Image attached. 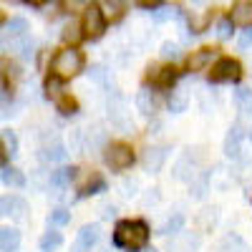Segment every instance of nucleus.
I'll return each instance as SVG.
<instances>
[{
    "label": "nucleus",
    "instance_id": "obj_36",
    "mask_svg": "<svg viewBox=\"0 0 252 252\" xmlns=\"http://www.w3.org/2000/svg\"><path fill=\"white\" fill-rule=\"evenodd\" d=\"M250 46H252V28L240 35V48H250Z\"/></svg>",
    "mask_w": 252,
    "mask_h": 252
},
{
    "label": "nucleus",
    "instance_id": "obj_15",
    "mask_svg": "<svg viewBox=\"0 0 252 252\" xmlns=\"http://www.w3.org/2000/svg\"><path fill=\"white\" fill-rule=\"evenodd\" d=\"M240 141H242V129H240V124H235L232 129H229L227 139H224V154L229 159H237L240 157Z\"/></svg>",
    "mask_w": 252,
    "mask_h": 252
},
{
    "label": "nucleus",
    "instance_id": "obj_34",
    "mask_svg": "<svg viewBox=\"0 0 252 252\" xmlns=\"http://www.w3.org/2000/svg\"><path fill=\"white\" fill-rule=\"evenodd\" d=\"M63 38H66V40H71V43H76V40L81 38V33H78V26H73V23H71L66 31H63Z\"/></svg>",
    "mask_w": 252,
    "mask_h": 252
},
{
    "label": "nucleus",
    "instance_id": "obj_44",
    "mask_svg": "<svg viewBox=\"0 0 252 252\" xmlns=\"http://www.w3.org/2000/svg\"><path fill=\"white\" fill-rule=\"evenodd\" d=\"M0 20H3V13H0Z\"/></svg>",
    "mask_w": 252,
    "mask_h": 252
},
{
    "label": "nucleus",
    "instance_id": "obj_12",
    "mask_svg": "<svg viewBox=\"0 0 252 252\" xmlns=\"http://www.w3.org/2000/svg\"><path fill=\"white\" fill-rule=\"evenodd\" d=\"M8 215L23 220L26 217V202L20 197H13V194L0 197V217H8Z\"/></svg>",
    "mask_w": 252,
    "mask_h": 252
},
{
    "label": "nucleus",
    "instance_id": "obj_22",
    "mask_svg": "<svg viewBox=\"0 0 252 252\" xmlns=\"http://www.w3.org/2000/svg\"><path fill=\"white\" fill-rule=\"evenodd\" d=\"M71 179H73V169H66V166H61V169L51 172V184H48V187H53V189H63V187H68V184H71Z\"/></svg>",
    "mask_w": 252,
    "mask_h": 252
},
{
    "label": "nucleus",
    "instance_id": "obj_41",
    "mask_svg": "<svg viewBox=\"0 0 252 252\" xmlns=\"http://www.w3.org/2000/svg\"><path fill=\"white\" fill-rule=\"evenodd\" d=\"M23 3H28V5H33V8H40V5H46L48 0H23Z\"/></svg>",
    "mask_w": 252,
    "mask_h": 252
},
{
    "label": "nucleus",
    "instance_id": "obj_1",
    "mask_svg": "<svg viewBox=\"0 0 252 252\" xmlns=\"http://www.w3.org/2000/svg\"><path fill=\"white\" fill-rule=\"evenodd\" d=\"M146 242H149V227L139 220H124L116 224V232H114V245L124 247V250H144Z\"/></svg>",
    "mask_w": 252,
    "mask_h": 252
},
{
    "label": "nucleus",
    "instance_id": "obj_35",
    "mask_svg": "<svg viewBox=\"0 0 252 252\" xmlns=\"http://www.w3.org/2000/svg\"><path fill=\"white\" fill-rule=\"evenodd\" d=\"M8 98H10V86H8L5 76H0V103H5Z\"/></svg>",
    "mask_w": 252,
    "mask_h": 252
},
{
    "label": "nucleus",
    "instance_id": "obj_29",
    "mask_svg": "<svg viewBox=\"0 0 252 252\" xmlns=\"http://www.w3.org/2000/svg\"><path fill=\"white\" fill-rule=\"evenodd\" d=\"M46 94H48L53 101H58V98L63 96V89H61V78H56V76H53V78H48V81H46Z\"/></svg>",
    "mask_w": 252,
    "mask_h": 252
},
{
    "label": "nucleus",
    "instance_id": "obj_24",
    "mask_svg": "<svg viewBox=\"0 0 252 252\" xmlns=\"http://www.w3.org/2000/svg\"><path fill=\"white\" fill-rule=\"evenodd\" d=\"M235 103L242 114H252V91L250 89H237L235 91Z\"/></svg>",
    "mask_w": 252,
    "mask_h": 252
},
{
    "label": "nucleus",
    "instance_id": "obj_21",
    "mask_svg": "<svg viewBox=\"0 0 252 252\" xmlns=\"http://www.w3.org/2000/svg\"><path fill=\"white\" fill-rule=\"evenodd\" d=\"M103 146H106V131L96 126L94 131L86 134V152H98V149H103Z\"/></svg>",
    "mask_w": 252,
    "mask_h": 252
},
{
    "label": "nucleus",
    "instance_id": "obj_2",
    "mask_svg": "<svg viewBox=\"0 0 252 252\" xmlns=\"http://www.w3.org/2000/svg\"><path fill=\"white\" fill-rule=\"evenodd\" d=\"M81 68H83V56H81V51H76V48H63V51H58L56 58H53V76L61 78V81L73 78Z\"/></svg>",
    "mask_w": 252,
    "mask_h": 252
},
{
    "label": "nucleus",
    "instance_id": "obj_30",
    "mask_svg": "<svg viewBox=\"0 0 252 252\" xmlns=\"http://www.w3.org/2000/svg\"><path fill=\"white\" fill-rule=\"evenodd\" d=\"M179 56H182V51H179L177 43H169V40H166V43H161V58H166V61H177Z\"/></svg>",
    "mask_w": 252,
    "mask_h": 252
},
{
    "label": "nucleus",
    "instance_id": "obj_19",
    "mask_svg": "<svg viewBox=\"0 0 252 252\" xmlns=\"http://www.w3.org/2000/svg\"><path fill=\"white\" fill-rule=\"evenodd\" d=\"M63 245V235L58 232V229H48V232L40 237V252H56L58 247Z\"/></svg>",
    "mask_w": 252,
    "mask_h": 252
},
{
    "label": "nucleus",
    "instance_id": "obj_7",
    "mask_svg": "<svg viewBox=\"0 0 252 252\" xmlns=\"http://www.w3.org/2000/svg\"><path fill=\"white\" fill-rule=\"evenodd\" d=\"M98 240H101V227L98 224H83L78 229V237H76L73 250L76 252H91L98 245Z\"/></svg>",
    "mask_w": 252,
    "mask_h": 252
},
{
    "label": "nucleus",
    "instance_id": "obj_33",
    "mask_svg": "<svg viewBox=\"0 0 252 252\" xmlns=\"http://www.w3.org/2000/svg\"><path fill=\"white\" fill-rule=\"evenodd\" d=\"M154 81L159 83V86H169V83L174 81V68L169 71V68H164L161 73H154Z\"/></svg>",
    "mask_w": 252,
    "mask_h": 252
},
{
    "label": "nucleus",
    "instance_id": "obj_11",
    "mask_svg": "<svg viewBox=\"0 0 252 252\" xmlns=\"http://www.w3.org/2000/svg\"><path fill=\"white\" fill-rule=\"evenodd\" d=\"M166 157H169V149H166V146H152V149H146V154H144V166H146V172L157 174L161 166H164Z\"/></svg>",
    "mask_w": 252,
    "mask_h": 252
},
{
    "label": "nucleus",
    "instance_id": "obj_37",
    "mask_svg": "<svg viewBox=\"0 0 252 252\" xmlns=\"http://www.w3.org/2000/svg\"><path fill=\"white\" fill-rule=\"evenodd\" d=\"M89 76H94V81H98V83H101L103 78H106V76H103V68H101V66L91 68V71H89Z\"/></svg>",
    "mask_w": 252,
    "mask_h": 252
},
{
    "label": "nucleus",
    "instance_id": "obj_14",
    "mask_svg": "<svg viewBox=\"0 0 252 252\" xmlns=\"http://www.w3.org/2000/svg\"><path fill=\"white\" fill-rule=\"evenodd\" d=\"M197 247H199V237L192 232H184L166 245V252H194Z\"/></svg>",
    "mask_w": 252,
    "mask_h": 252
},
{
    "label": "nucleus",
    "instance_id": "obj_26",
    "mask_svg": "<svg viewBox=\"0 0 252 252\" xmlns=\"http://www.w3.org/2000/svg\"><path fill=\"white\" fill-rule=\"evenodd\" d=\"M0 141H3V146H5V154H8V157H15V154H18V136H15L10 129L0 134Z\"/></svg>",
    "mask_w": 252,
    "mask_h": 252
},
{
    "label": "nucleus",
    "instance_id": "obj_42",
    "mask_svg": "<svg viewBox=\"0 0 252 252\" xmlns=\"http://www.w3.org/2000/svg\"><path fill=\"white\" fill-rule=\"evenodd\" d=\"M3 157H5V154H0V161H3Z\"/></svg>",
    "mask_w": 252,
    "mask_h": 252
},
{
    "label": "nucleus",
    "instance_id": "obj_8",
    "mask_svg": "<svg viewBox=\"0 0 252 252\" xmlns=\"http://www.w3.org/2000/svg\"><path fill=\"white\" fill-rule=\"evenodd\" d=\"M38 157H40V161H46V164H61V161H66L68 152H66V146H63V144L53 136L51 144H43V146H40Z\"/></svg>",
    "mask_w": 252,
    "mask_h": 252
},
{
    "label": "nucleus",
    "instance_id": "obj_10",
    "mask_svg": "<svg viewBox=\"0 0 252 252\" xmlns=\"http://www.w3.org/2000/svg\"><path fill=\"white\" fill-rule=\"evenodd\" d=\"M229 20H232V26L252 28V0H240V3H235L232 13H229Z\"/></svg>",
    "mask_w": 252,
    "mask_h": 252
},
{
    "label": "nucleus",
    "instance_id": "obj_5",
    "mask_svg": "<svg viewBox=\"0 0 252 252\" xmlns=\"http://www.w3.org/2000/svg\"><path fill=\"white\" fill-rule=\"evenodd\" d=\"M109 116H111V124L121 131H131L134 124H131V116L126 111V101L119 96V94H111L109 98Z\"/></svg>",
    "mask_w": 252,
    "mask_h": 252
},
{
    "label": "nucleus",
    "instance_id": "obj_23",
    "mask_svg": "<svg viewBox=\"0 0 252 252\" xmlns=\"http://www.w3.org/2000/svg\"><path fill=\"white\" fill-rule=\"evenodd\" d=\"M187 103H189L187 91H184V89H174L172 96H169V109H172L174 114H182V111L187 109Z\"/></svg>",
    "mask_w": 252,
    "mask_h": 252
},
{
    "label": "nucleus",
    "instance_id": "obj_31",
    "mask_svg": "<svg viewBox=\"0 0 252 252\" xmlns=\"http://www.w3.org/2000/svg\"><path fill=\"white\" fill-rule=\"evenodd\" d=\"M179 15V8H161L154 13V20L157 23H164V20H169V18H177Z\"/></svg>",
    "mask_w": 252,
    "mask_h": 252
},
{
    "label": "nucleus",
    "instance_id": "obj_43",
    "mask_svg": "<svg viewBox=\"0 0 252 252\" xmlns=\"http://www.w3.org/2000/svg\"><path fill=\"white\" fill-rule=\"evenodd\" d=\"M146 252H157V250H146Z\"/></svg>",
    "mask_w": 252,
    "mask_h": 252
},
{
    "label": "nucleus",
    "instance_id": "obj_17",
    "mask_svg": "<svg viewBox=\"0 0 252 252\" xmlns=\"http://www.w3.org/2000/svg\"><path fill=\"white\" fill-rule=\"evenodd\" d=\"M136 109H139L144 116H154V111H157V101H154V96H152L149 89H144V91L136 94Z\"/></svg>",
    "mask_w": 252,
    "mask_h": 252
},
{
    "label": "nucleus",
    "instance_id": "obj_18",
    "mask_svg": "<svg viewBox=\"0 0 252 252\" xmlns=\"http://www.w3.org/2000/svg\"><path fill=\"white\" fill-rule=\"evenodd\" d=\"M217 252H250V247L245 245L242 237H237V235H227V237L217 245Z\"/></svg>",
    "mask_w": 252,
    "mask_h": 252
},
{
    "label": "nucleus",
    "instance_id": "obj_4",
    "mask_svg": "<svg viewBox=\"0 0 252 252\" xmlns=\"http://www.w3.org/2000/svg\"><path fill=\"white\" fill-rule=\"evenodd\" d=\"M103 159H106V164L114 172H121V169H129V166L134 164V152L126 144H111V146H106Z\"/></svg>",
    "mask_w": 252,
    "mask_h": 252
},
{
    "label": "nucleus",
    "instance_id": "obj_38",
    "mask_svg": "<svg viewBox=\"0 0 252 252\" xmlns=\"http://www.w3.org/2000/svg\"><path fill=\"white\" fill-rule=\"evenodd\" d=\"M134 187H136L134 182H124V189H126L124 194H126V197H131V194H134Z\"/></svg>",
    "mask_w": 252,
    "mask_h": 252
},
{
    "label": "nucleus",
    "instance_id": "obj_40",
    "mask_svg": "<svg viewBox=\"0 0 252 252\" xmlns=\"http://www.w3.org/2000/svg\"><path fill=\"white\" fill-rule=\"evenodd\" d=\"M114 215H116L114 204H106V207H103V217H114Z\"/></svg>",
    "mask_w": 252,
    "mask_h": 252
},
{
    "label": "nucleus",
    "instance_id": "obj_9",
    "mask_svg": "<svg viewBox=\"0 0 252 252\" xmlns=\"http://www.w3.org/2000/svg\"><path fill=\"white\" fill-rule=\"evenodd\" d=\"M103 189H106V182H103L96 172H86V174L78 177V194H81V197L103 192Z\"/></svg>",
    "mask_w": 252,
    "mask_h": 252
},
{
    "label": "nucleus",
    "instance_id": "obj_32",
    "mask_svg": "<svg viewBox=\"0 0 252 252\" xmlns=\"http://www.w3.org/2000/svg\"><path fill=\"white\" fill-rule=\"evenodd\" d=\"M229 35H232V20H220V23H217V38L224 40Z\"/></svg>",
    "mask_w": 252,
    "mask_h": 252
},
{
    "label": "nucleus",
    "instance_id": "obj_16",
    "mask_svg": "<svg viewBox=\"0 0 252 252\" xmlns=\"http://www.w3.org/2000/svg\"><path fill=\"white\" fill-rule=\"evenodd\" d=\"M20 247V232L15 227H3L0 229V250L3 252H15Z\"/></svg>",
    "mask_w": 252,
    "mask_h": 252
},
{
    "label": "nucleus",
    "instance_id": "obj_13",
    "mask_svg": "<svg viewBox=\"0 0 252 252\" xmlns=\"http://www.w3.org/2000/svg\"><path fill=\"white\" fill-rule=\"evenodd\" d=\"M215 58H217V51L215 48H202V51H194L192 56H189L187 66H189V71H204Z\"/></svg>",
    "mask_w": 252,
    "mask_h": 252
},
{
    "label": "nucleus",
    "instance_id": "obj_28",
    "mask_svg": "<svg viewBox=\"0 0 252 252\" xmlns=\"http://www.w3.org/2000/svg\"><path fill=\"white\" fill-rule=\"evenodd\" d=\"M48 222L51 224H68L71 222V212H68V209H63V207H58V209H53V212H51V217H48Z\"/></svg>",
    "mask_w": 252,
    "mask_h": 252
},
{
    "label": "nucleus",
    "instance_id": "obj_20",
    "mask_svg": "<svg viewBox=\"0 0 252 252\" xmlns=\"http://www.w3.org/2000/svg\"><path fill=\"white\" fill-rule=\"evenodd\" d=\"M101 13L103 18H111V20H119L124 15V0H101Z\"/></svg>",
    "mask_w": 252,
    "mask_h": 252
},
{
    "label": "nucleus",
    "instance_id": "obj_39",
    "mask_svg": "<svg viewBox=\"0 0 252 252\" xmlns=\"http://www.w3.org/2000/svg\"><path fill=\"white\" fill-rule=\"evenodd\" d=\"M139 5H144V8H152V5H159L161 0H136Z\"/></svg>",
    "mask_w": 252,
    "mask_h": 252
},
{
    "label": "nucleus",
    "instance_id": "obj_3",
    "mask_svg": "<svg viewBox=\"0 0 252 252\" xmlns=\"http://www.w3.org/2000/svg\"><path fill=\"white\" fill-rule=\"evenodd\" d=\"M103 28H106V18H103L101 8H98V5H89L86 10H83V20H81L83 35L101 38V35H103Z\"/></svg>",
    "mask_w": 252,
    "mask_h": 252
},
{
    "label": "nucleus",
    "instance_id": "obj_27",
    "mask_svg": "<svg viewBox=\"0 0 252 252\" xmlns=\"http://www.w3.org/2000/svg\"><path fill=\"white\" fill-rule=\"evenodd\" d=\"M184 227V217L182 215H174V217H169L164 222V227H161V235H169V232H179V229Z\"/></svg>",
    "mask_w": 252,
    "mask_h": 252
},
{
    "label": "nucleus",
    "instance_id": "obj_6",
    "mask_svg": "<svg viewBox=\"0 0 252 252\" xmlns=\"http://www.w3.org/2000/svg\"><path fill=\"white\" fill-rule=\"evenodd\" d=\"M242 66L235 58H220L212 68V81L215 83H227V81H240Z\"/></svg>",
    "mask_w": 252,
    "mask_h": 252
},
{
    "label": "nucleus",
    "instance_id": "obj_45",
    "mask_svg": "<svg viewBox=\"0 0 252 252\" xmlns=\"http://www.w3.org/2000/svg\"><path fill=\"white\" fill-rule=\"evenodd\" d=\"M250 139H252V131H250Z\"/></svg>",
    "mask_w": 252,
    "mask_h": 252
},
{
    "label": "nucleus",
    "instance_id": "obj_25",
    "mask_svg": "<svg viewBox=\"0 0 252 252\" xmlns=\"http://www.w3.org/2000/svg\"><path fill=\"white\" fill-rule=\"evenodd\" d=\"M0 179H3L8 187H15V189H20V187H26V177L20 174L18 169H13V166H8V169H3V174H0Z\"/></svg>",
    "mask_w": 252,
    "mask_h": 252
}]
</instances>
